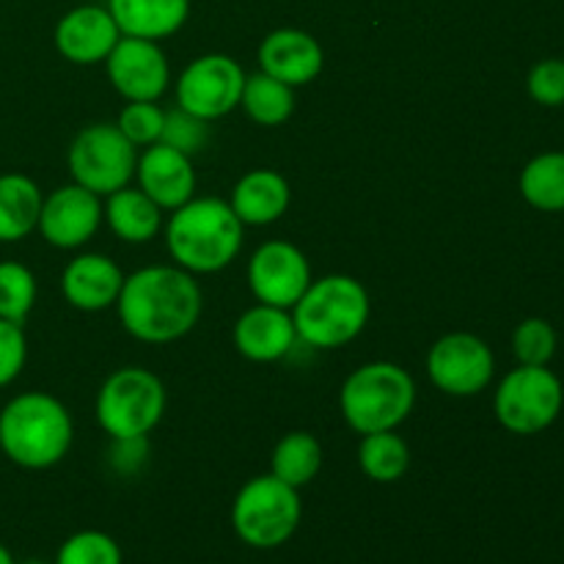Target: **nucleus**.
<instances>
[{"instance_id": "f257e3e1", "label": "nucleus", "mask_w": 564, "mask_h": 564, "mask_svg": "<svg viewBox=\"0 0 564 564\" xmlns=\"http://www.w3.org/2000/svg\"><path fill=\"white\" fill-rule=\"evenodd\" d=\"M202 306L196 275L171 264H152L124 275L116 301L121 328L147 345H169L191 334L202 317Z\"/></svg>"}, {"instance_id": "f03ea898", "label": "nucleus", "mask_w": 564, "mask_h": 564, "mask_svg": "<svg viewBox=\"0 0 564 564\" xmlns=\"http://www.w3.org/2000/svg\"><path fill=\"white\" fill-rule=\"evenodd\" d=\"M165 246L176 268L193 275L218 273L240 253L242 224L229 202L193 196L165 224Z\"/></svg>"}, {"instance_id": "7ed1b4c3", "label": "nucleus", "mask_w": 564, "mask_h": 564, "mask_svg": "<svg viewBox=\"0 0 564 564\" xmlns=\"http://www.w3.org/2000/svg\"><path fill=\"white\" fill-rule=\"evenodd\" d=\"M72 416L47 391L17 394L0 411V449L14 466L44 471L58 466L72 446Z\"/></svg>"}, {"instance_id": "20e7f679", "label": "nucleus", "mask_w": 564, "mask_h": 564, "mask_svg": "<svg viewBox=\"0 0 564 564\" xmlns=\"http://www.w3.org/2000/svg\"><path fill=\"white\" fill-rule=\"evenodd\" d=\"M297 339L314 350H336L369 323V292L352 275H323L290 308Z\"/></svg>"}, {"instance_id": "39448f33", "label": "nucleus", "mask_w": 564, "mask_h": 564, "mask_svg": "<svg viewBox=\"0 0 564 564\" xmlns=\"http://www.w3.org/2000/svg\"><path fill=\"white\" fill-rule=\"evenodd\" d=\"M416 405V380L391 361H372L347 375L339 394L345 422L356 433L369 435L397 430Z\"/></svg>"}, {"instance_id": "423d86ee", "label": "nucleus", "mask_w": 564, "mask_h": 564, "mask_svg": "<svg viewBox=\"0 0 564 564\" xmlns=\"http://www.w3.org/2000/svg\"><path fill=\"white\" fill-rule=\"evenodd\" d=\"M303 518L301 496L273 474L253 477L237 490L231 505V527L246 545L270 551L297 532Z\"/></svg>"}, {"instance_id": "0eeeda50", "label": "nucleus", "mask_w": 564, "mask_h": 564, "mask_svg": "<svg viewBox=\"0 0 564 564\" xmlns=\"http://www.w3.org/2000/svg\"><path fill=\"white\" fill-rule=\"evenodd\" d=\"M94 413L110 438L149 435L165 413L163 380L143 367L116 369L105 378Z\"/></svg>"}, {"instance_id": "6e6552de", "label": "nucleus", "mask_w": 564, "mask_h": 564, "mask_svg": "<svg viewBox=\"0 0 564 564\" xmlns=\"http://www.w3.org/2000/svg\"><path fill=\"white\" fill-rule=\"evenodd\" d=\"M562 380L549 367H523L505 375L494 397L496 419L512 435H538L560 419Z\"/></svg>"}, {"instance_id": "1a4fd4ad", "label": "nucleus", "mask_w": 564, "mask_h": 564, "mask_svg": "<svg viewBox=\"0 0 564 564\" xmlns=\"http://www.w3.org/2000/svg\"><path fill=\"white\" fill-rule=\"evenodd\" d=\"M72 182L108 198L110 193L130 185L135 176L138 152L116 124H91L75 135L69 147Z\"/></svg>"}, {"instance_id": "9d476101", "label": "nucleus", "mask_w": 564, "mask_h": 564, "mask_svg": "<svg viewBox=\"0 0 564 564\" xmlns=\"http://www.w3.org/2000/svg\"><path fill=\"white\" fill-rule=\"evenodd\" d=\"M246 72L231 55L209 53L191 61L176 80V108L215 121L229 116L240 105Z\"/></svg>"}, {"instance_id": "9b49d317", "label": "nucleus", "mask_w": 564, "mask_h": 564, "mask_svg": "<svg viewBox=\"0 0 564 564\" xmlns=\"http://www.w3.org/2000/svg\"><path fill=\"white\" fill-rule=\"evenodd\" d=\"M496 358L488 341L474 334H446L430 347L427 375L449 397H477L494 380Z\"/></svg>"}, {"instance_id": "f8f14e48", "label": "nucleus", "mask_w": 564, "mask_h": 564, "mask_svg": "<svg viewBox=\"0 0 564 564\" xmlns=\"http://www.w3.org/2000/svg\"><path fill=\"white\" fill-rule=\"evenodd\" d=\"M248 286L259 303L275 308H292L312 284V268L306 253L284 240H270L248 259Z\"/></svg>"}, {"instance_id": "ddd939ff", "label": "nucleus", "mask_w": 564, "mask_h": 564, "mask_svg": "<svg viewBox=\"0 0 564 564\" xmlns=\"http://www.w3.org/2000/svg\"><path fill=\"white\" fill-rule=\"evenodd\" d=\"M105 69L127 102H158L169 91V58L152 39L121 36L105 58Z\"/></svg>"}, {"instance_id": "4468645a", "label": "nucleus", "mask_w": 564, "mask_h": 564, "mask_svg": "<svg viewBox=\"0 0 564 564\" xmlns=\"http://www.w3.org/2000/svg\"><path fill=\"white\" fill-rule=\"evenodd\" d=\"M102 218V198L72 182V185H64L44 196L36 229L53 248L75 251L97 235Z\"/></svg>"}, {"instance_id": "2eb2a0df", "label": "nucleus", "mask_w": 564, "mask_h": 564, "mask_svg": "<svg viewBox=\"0 0 564 564\" xmlns=\"http://www.w3.org/2000/svg\"><path fill=\"white\" fill-rule=\"evenodd\" d=\"M119 39L121 31L108 6H77L55 25V50L77 66L102 64Z\"/></svg>"}, {"instance_id": "dca6fc26", "label": "nucleus", "mask_w": 564, "mask_h": 564, "mask_svg": "<svg viewBox=\"0 0 564 564\" xmlns=\"http://www.w3.org/2000/svg\"><path fill=\"white\" fill-rule=\"evenodd\" d=\"M138 187L158 204L160 209H180L196 196V171L193 158L171 149L165 143H152L147 152L138 154L135 163Z\"/></svg>"}, {"instance_id": "f3484780", "label": "nucleus", "mask_w": 564, "mask_h": 564, "mask_svg": "<svg viewBox=\"0 0 564 564\" xmlns=\"http://www.w3.org/2000/svg\"><path fill=\"white\" fill-rule=\"evenodd\" d=\"M325 66V53L312 33L301 28H279L259 44V69L290 88L317 80Z\"/></svg>"}, {"instance_id": "a211bd4d", "label": "nucleus", "mask_w": 564, "mask_h": 564, "mask_svg": "<svg viewBox=\"0 0 564 564\" xmlns=\"http://www.w3.org/2000/svg\"><path fill=\"white\" fill-rule=\"evenodd\" d=\"M297 341L290 308H275L257 303L235 325V347L242 358L253 364H273L290 356Z\"/></svg>"}, {"instance_id": "6ab92c4d", "label": "nucleus", "mask_w": 564, "mask_h": 564, "mask_svg": "<svg viewBox=\"0 0 564 564\" xmlns=\"http://www.w3.org/2000/svg\"><path fill=\"white\" fill-rule=\"evenodd\" d=\"M124 286V273L105 253H80L72 259L61 275V292L77 312H105L116 306Z\"/></svg>"}, {"instance_id": "aec40b11", "label": "nucleus", "mask_w": 564, "mask_h": 564, "mask_svg": "<svg viewBox=\"0 0 564 564\" xmlns=\"http://www.w3.org/2000/svg\"><path fill=\"white\" fill-rule=\"evenodd\" d=\"M290 182L273 169H253L237 180L229 207L242 226H270L290 209Z\"/></svg>"}, {"instance_id": "412c9836", "label": "nucleus", "mask_w": 564, "mask_h": 564, "mask_svg": "<svg viewBox=\"0 0 564 564\" xmlns=\"http://www.w3.org/2000/svg\"><path fill=\"white\" fill-rule=\"evenodd\" d=\"M108 11L121 36L160 42L185 25L191 0H108Z\"/></svg>"}, {"instance_id": "4be33fe9", "label": "nucleus", "mask_w": 564, "mask_h": 564, "mask_svg": "<svg viewBox=\"0 0 564 564\" xmlns=\"http://www.w3.org/2000/svg\"><path fill=\"white\" fill-rule=\"evenodd\" d=\"M105 220L119 240L141 246L158 237L163 229V209L141 191V187H121L110 193L105 202Z\"/></svg>"}, {"instance_id": "5701e85b", "label": "nucleus", "mask_w": 564, "mask_h": 564, "mask_svg": "<svg viewBox=\"0 0 564 564\" xmlns=\"http://www.w3.org/2000/svg\"><path fill=\"white\" fill-rule=\"evenodd\" d=\"M42 191L25 174L0 176V242H20L39 226Z\"/></svg>"}, {"instance_id": "b1692460", "label": "nucleus", "mask_w": 564, "mask_h": 564, "mask_svg": "<svg viewBox=\"0 0 564 564\" xmlns=\"http://www.w3.org/2000/svg\"><path fill=\"white\" fill-rule=\"evenodd\" d=\"M323 460V444L312 433L295 430L275 444L273 457H270V474L290 488L301 490L317 479Z\"/></svg>"}, {"instance_id": "393cba45", "label": "nucleus", "mask_w": 564, "mask_h": 564, "mask_svg": "<svg viewBox=\"0 0 564 564\" xmlns=\"http://www.w3.org/2000/svg\"><path fill=\"white\" fill-rule=\"evenodd\" d=\"M358 466H361L364 477H369L372 482L391 485L405 477L411 468V446L394 430L369 433L358 446Z\"/></svg>"}, {"instance_id": "a878e982", "label": "nucleus", "mask_w": 564, "mask_h": 564, "mask_svg": "<svg viewBox=\"0 0 564 564\" xmlns=\"http://www.w3.org/2000/svg\"><path fill=\"white\" fill-rule=\"evenodd\" d=\"M240 108L246 110L248 119L257 121L262 127H279L295 110V88L286 83L275 80V77L264 75L262 69L257 75H246V86H242Z\"/></svg>"}, {"instance_id": "bb28decb", "label": "nucleus", "mask_w": 564, "mask_h": 564, "mask_svg": "<svg viewBox=\"0 0 564 564\" xmlns=\"http://www.w3.org/2000/svg\"><path fill=\"white\" fill-rule=\"evenodd\" d=\"M521 196L543 213L564 209V152H543L521 171Z\"/></svg>"}, {"instance_id": "cd10ccee", "label": "nucleus", "mask_w": 564, "mask_h": 564, "mask_svg": "<svg viewBox=\"0 0 564 564\" xmlns=\"http://www.w3.org/2000/svg\"><path fill=\"white\" fill-rule=\"evenodd\" d=\"M36 275L20 262H0V319L22 325L36 306Z\"/></svg>"}, {"instance_id": "c85d7f7f", "label": "nucleus", "mask_w": 564, "mask_h": 564, "mask_svg": "<svg viewBox=\"0 0 564 564\" xmlns=\"http://www.w3.org/2000/svg\"><path fill=\"white\" fill-rule=\"evenodd\" d=\"M55 564H124L119 543L99 529H83L61 543Z\"/></svg>"}, {"instance_id": "c756f323", "label": "nucleus", "mask_w": 564, "mask_h": 564, "mask_svg": "<svg viewBox=\"0 0 564 564\" xmlns=\"http://www.w3.org/2000/svg\"><path fill=\"white\" fill-rule=\"evenodd\" d=\"M512 352L523 367H549L556 352V330L549 319L529 317L512 334Z\"/></svg>"}, {"instance_id": "7c9ffc66", "label": "nucleus", "mask_w": 564, "mask_h": 564, "mask_svg": "<svg viewBox=\"0 0 564 564\" xmlns=\"http://www.w3.org/2000/svg\"><path fill=\"white\" fill-rule=\"evenodd\" d=\"M165 124V110L158 102H127L119 113V127L132 147H152L160 141Z\"/></svg>"}, {"instance_id": "2f4dec72", "label": "nucleus", "mask_w": 564, "mask_h": 564, "mask_svg": "<svg viewBox=\"0 0 564 564\" xmlns=\"http://www.w3.org/2000/svg\"><path fill=\"white\" fill-rule=\"evenodd\" d=\"M209 121L198 119V116L187 113V110L174 108L165 110V124L163 135H160V143L171 149H180L182 154L193 158V154L202 152L209 141Z\"/></svg>"}, {"instance_id": "473e14b6", "label": "nucleus", "mask_w": 564, "mask_h": 564, "mask_svg": "<svg viewBox=\"0 0 564 564\" xmlns=\"http://www.w3.org/2000/svg\"><path fill=\"white\" fill-rule=\"evenodd\" d=\"M529 97L545 108H560L564 105V61L562 58H545L532 66L529 72Z\"/></svg>"}, {"instance_id": "72a5a7b5", "label": "nucleus", "mask_w": 564, "mask_h": 564, "mask_svg": "<svg viewBox=\"0 0 564 564\" xmlns=\"http://www.w3.org/2000/svg\"><path fill=\"white\" fill-rule=\"evenodd\" d=\"M28 358V341L22 325L0 319V389L20 378Z\"/></svg>"}, {"instance_id": "f704fd0d", "label": "nucleus", "mask_w": 564, "mask_h": 564, "mask_svg": "<svg viewBox=\"0 0 564 564\" xmlns=\"http://www.w3.org/2000/svg\"><path fill=\"white\" fill-rule=\"evenodd\" d=\"M149 463V441L147 435L138 438H113L110 446V466L121 474V477H132L141 471Z\"/></svg>"}, {"instance_id": "c9c22d12", "label": "nucleus", "mask_w": 564, "mask_h": 564, "mask_svg": "<svg viewBox=\"0 0 564 564\" xmlns=\"http://www.w3.org/2000/svg\"><path fill=\"white\" fill-rule=\"evenodd\" d=\"M0 564H17L14 556H11V551L6 549L3 543H0Z\"/></svg>"}, {"instance_id": "e433bc0d", "label": "nucleus", "mask_w": 564, "mask_h": 564, "mask_svg": "<svg viewBox=\"0 0 564 564\" xmlns=\"http://www.w3.org/2000/svg\"><path fill=\"white\" fill-rule=\"evenodd\" d=\"M22 564H47V562H39V560H28V562H22Z\"/></svg>"}]
</instances>
